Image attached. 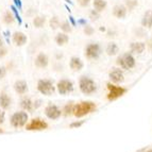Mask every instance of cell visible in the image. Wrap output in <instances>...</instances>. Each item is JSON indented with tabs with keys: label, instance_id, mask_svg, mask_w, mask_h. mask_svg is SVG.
<instances>
[{
	"label": "cell",
	"instance_id": "cell-1",
	"mask_svg": "<svg viewBox=\"0 0 152 152\" xmlns=\"http://www.w3.org/2000/svg\"><path fill=\"white\" fill-rule=\"evenodd\" d=\"M96 107V104L93 101H82L74 107L72 114L76 117H78V118H80V117H83L85 115L89 114V113L95 112Z\"/></svg>",
	"mask_w": 152,
	"mask_h": 152
},
{
	"label": "cell",
	"instance_id": "cell-2",
	"mask_svg": "<svg viewBox=\"0 0 152 152\" xmlns=\"http://www.w3.org/2000/svg\"><path fill=\"white\" fill-rule=\"evenodd\" d=\"M28 121H29V115L26 111L15 112L10 117V124L13 128H15V129L25 127Z\"/></svg>",
	"mask_w": 152,
	"mask_h": 152
},
{
	"label": "cell",
	"instance_id": "cell-3",
	"mask_svg": "<svg viewBox=\"0 0 152 152\" xmlns=\"http://www.w3.org/2000/svg\"><path fill=\"white\" fill-rule=\"evenodd\" d=\"M79 87H80V91H81L84 95H91L93 93H95L97 89L96 83H95L91 79L87 78V77H85V76L80 78Z\"/></svg>",
	"mask_w": 152,
	"mask_h": 152
},
{
	"label": "cell",
	"instance_id": "cell-4",
	"mask_svg": "<svg viewBox=\"0 0 152 152\" xmlns=\"http://www.w3.org/2000/svg\"><path fill=\"white\" fill-rule=\"evenodd\" d=\"M37 91L44 96H51L56 91L53 83L49 79H42L37 82Z\"/></svg>",
	"mask_w": 152,
	"mask_h": 152
},
{
	"label": "cell",
	"instance_id": "cell-5",
	"mask_svg": "<svg viewBox=\"0 0 152 152\" xmlns=\"http://www.w3.org/2000/svg\"><path fill=\"white\" fill-rule=\"evenodd\" d=\"M116 63L122 69H131L135 66V58L131 53H124L117 58Z\"/></svg>",
	"mask_w": 152,
	"mask_h": 152
},
{
	"label": "cell",
	"instance_id": "cell-6",
	"mask_svg": "<svg viewBox=\"0 0 152 152\" xmlns=\"http://www.w3.org/2000/svg\"><path fill=\"white\" fill-rule=\"evenodd\" d=\"M27 131H43L48 128V124L41 118H33L25 126Z\"/></svg>",
	"mask_w": 152,
	"mask_h": 152
},
{
	"label": "cell",
	"instance_id": "cell-7",
	"mask_svg": "<svg viewBox=\"0 0 152 152\" xmlns=\"http://www.w3.org/2000/svg\"><path fill=\"white\" fill-rule=\"evenodd\" d=\"M107 88H109V95H107V99L109 100H116V99L124 96L127 93V88L121 86H117V85H114V84L112 83L107 84Z\"/></svg>",
	"mask_w": 152,
	"mask_h": 152
},
{
	"label": "cell",
	"instance_id": "cell-8",
	"mask_svg": "<svg viewBox=\"0 0 152 152\" xmlns=\"http://www.w3.org/2000/svg\"><path fill=\"white\" fill-rule=\"evenodd\" d=\"M101 54V47L99 44L91 43L88 44L85 48V56L89 60H95L98 58Z\"/></svg>",
	"mask_w": 152,
	"mask_h": 152
},
{
	"label": "cell",
	"instance_id": "cell-9",
	"mask_svg": "<svg viewBox=\"0 0 152 152\" xmlns=\"http://www.w3.org/2000/svg\"><path fill=\"white\" fill-rule=\"evenodd\" d=\"M56 88H58L60 95H67L74 91V83L67 79H63V80H60L58 82Z\"/></svg>",
	"mask_w": 152,
	"mask_h": 152
},
{
	"label": "cell",
	"instance_id": "cell-10",
	"mask_svg": "<svg viewBox=\"0 0 152 152\" xmlns=\"http://www.w3.org/2000/svg\"><path fill=\"white\" fill-rule=\"evenodd\" d=\"M45 115L48 117L49 119L56 120L61 117L62 112L56 105H54V104H49V105H47V107H45Z\"/></svg>",
	"mask_w": 152,
	"mask_h": 152
},
{
	"label": "cell",
	"instance_id": "cell-11",
	"mask_svg": "<svg viewBox=\"0 0 152 152\" xmlns=\"http://www.w3.org/2000/svg\"><path fill=\"white\" fill-rule=\"evenodd\" d=\"M12 41H13V43L17 46V47H21V46H23V45L27 44V42H28V37H27V35H26L23 32L16 31V32L13 33Z\"/></svg>",
	"mask_w": 152,
	"mask_h": 152
},
{
	"label": "cell",
	"instance_id": "cell-12",
	"mask_svg": "<svg viewBox=\"0 0 152 152\" xmlns=\"http://www.w3.org/2000/svg\"><path fill=\"white\" fill-rule=\"evenodd\" d=\"M12 105V98L7 91H0V109L5 111Z\"/></svg>",
	"mask_w": 152,
	"mask_h": 152
},
{
	"label": "cell",
	"instance_id": "cell-13",
	"mask_svg": "<svg viewBox=\"0 0 152 152\" xmlns=\"http://www.w3.org/2000/svg\"><path fill=\"white\" fill-rule=\"evenodd\" d=\"M13 88L15 91L16 94L18 95H25L28 93V83L25 81V80H16L14 85H13Z\"/></svg>",
	"mask_w": 152,
	"mask_h": 152
},
{
	"label": "cell",
	"instance_id": "cell-14",
	"mask_svg": "<svg viewBox=\"0 0 152 152\" xmlns=\"http://www.w3.org/2000/svg\"><path fill=\"white\" fill-rule=\"evenodd\" d=\"M34 64H35V66L38 67V68H46L49 64V58L47 56V54H45L44 52H39L35 56Z\"/></svg>",
	"mask_w": 152,
	"mask_h": 152
},
{
	"label": "cell",
	"instance_id": "cell-15",
	"mask_svg": "<svg viewBox=\"0 0 152 152\" xmlns=\"http://www.w3.org/2000/svg\"><path fill=\"white\" fill-rule=\"evenodd\" d=\"M110 79L114 83H121L124 80V76L119 68H113V70L110 72Z\"/></svg>",
	"mask_w": 152,
	"mask_h": 152
},
{
	"label": "cell",
	"instance_id": "cell-16",
	"mask_svg": "<svg viewBox=\"0 0 152 152\" xmlns=\"http://www.w3.org/2000/svg\"><path fill=\"white\" fill-rule=\"evenodd\" d=\"M19 105H20V107L23 109V111H26V112L34 111V104H33L32 99L29 98V97H23V98L20 99Z\"/></svg>",
	"mask_w": 152,
	"mask_h": 152
},
{
	"label": "cell",
	"instance_id": "cell-17",
	"mask_svg": "<svg viewBox=\"0 0 152 152\" xmlns=\"http://www.w3.org/2000/svg\"><path fill=\"white\" fill-rule=\"evenodd\" d=\"M128 9L124 4H116L113 8V15L117 18H124L127 16Z\"/></svg>",
	"mask_w": 152,
	"mask_h": 152
},
{
	"label": "cell",
	"instance_id": "cell-18",
	"mask_svg": "<svg viewBox=\"0 0 152 152\" xmlns=\"http://www.w3.org/2000/svg\"><path fill=\"white\" fill-rule=\"evenodd\" d=\"M69 66H70V68L75 71H80L82 70L83 68V62L81 61V58H78V56H72L70 58V62H69Z\"/></svg>",
	"mask_w": 152,
	"mask_h": 152
},
{
	"label": "cell",
	"instance_id": "cell-19",
	"mask_svg": "<svg viewBox=\"0 0 152 152\" xmlns=\"http://www.w3.org/2000/svg\"><path fill=\"white\" fill-rule=\"evenodd\" d=\"M145 48H146V46H145V43H142V42H135V43H132L131 46H130L131 51L135 54L142 53Z\"/></svg>",
	"mask_w": 152,
	"mask_h": 152
},
{
	"label": "cell",
	"instance_id": "cell-20",
	"mask_svg": "<svg viewBox=\"0 0 152 152\" xmlns=\"http://www.w3.org/2000/svg\"><path fill=\"white\" fill-rule=\"evenodd\" d=\"M1 20H2V23L7 26H10V25H12V23H14L15 17H14V15H13L12 11H10V10L4 11V13L2 14Z\"/></svg>",
	"mask_w": 152,
	"mask_h": 152
},
{
	"label": "cell",
	"instance_id": "cell-21",
	"mask_svg": "<svg viewBox=\"0 0 152 152\" xmlns=\"http://www.w3.org/2000/svg\"><path fill=\"white\" fill-rule=\"evenodd\" d=\"M142 27H147V28H151L152 27V11H147L145 13L144 17L142 19Z\"/></svg>",
	"mask_w": 152,
	"mask_h": 152
},
{
	"label": "cell",
	"instance_id": "cell-22",
	"mask_svg": "<svg viewBox=\"0 0 152 152\" xmlns=\"http://www.w3.org/2000/svg\"><path fill=\"white\" fill-rule=\"evenodd\" d=\"M54 41H56V43L58 44V46H63L65 45V44L68 43L69 41V37L68 35L66 34V33H58L56 36V38H54Z\"/></svg>",
	"mask_w": 152,
	"mask_h": 152
},
{
	"label": "cell",
	"instance_id": "cell-23",
	"mask_svg": "<svg viewBox=\"0 0 152 152\" xmlns=\"http://www.w3.org/2000/svg\"><path fill=\"white\" fill-rule=\"evenodd\" d=\"M93 5H94V9L97 11V12H102L103 10H105L107 8V1L105 0H94L93 1Z\"/></svg>",
	"mask_w": 152,
	"mask_h": 152
},
{
	"label": "cell",
	"instance_id": "cell-24",
	"mask_svg": "<svg viewBox=\"0 0 152 152\" xmlns=\"http://www.w3.org/2000/svg\"><path fill=\"white\" fill-rule=\"evenodd\" d=\"M118 51H119V48H118V46L117 44L115 43H109L107 46V53L109 56H116L118 53Z\"/></svg>",
	"mask_w": 152,
	"mask_h": 152
},
{
	"label": "cell",
	"instance_id": "cell-25",
	"mask_svg": "<svg viewBox=\"0 0 152 152\" xmlns=\"http://www.w3.org/2000/svg\"><path fill=\"white\" fill-rule=\"evenodd\" d=\"M46 23V18L44 16H36L33 18V25L35 28H43Z\"/></svg>",
	"mask_w": 152,
	"mask_h": 152
},
{
	"label": "cell",
	"instance_id": "cell-26",
	"mask_svg": "<svg viewBox=\"0 0 152 152\" xmlns=\"http://www.w3.org/2000/svg\"><path fill=\"white\" fill-rule=\"evenodd\" d=\"M49 25H50V28L52 29V30H56V29L60 28L61 23H60L58 18L56 17V16H53V17L50 19V23H49Z\"/></svg>",
	"mask_w": 152,
	"mask_h": 152
},
{
	"label": "cell",
	"instance_id": "cell-27",
	"mask_svg": "<svg viewBox=\"0 0 152 152\" xmlns=\"http://www.w3.org/2000/svg\"><path fill=\"white\" fill-rule=\"evenodd\" d=\"M74 107H75V104L72 103V102H69V103L66 104L65 107H64V114L70 115L71 113L74 112Z\"/></svg>",
	"mask_w": 152,
	"mask_h": 152
},
{
	"label": "cell",
	"instance_id": "cell-28",
	"mask_svg": "<svg viewBox=\"0 0 152 152\" xmlns=\"http://www.w3.org/2000/svg\"><path fill=\"white\" fill-rule=\"evenodd\" d=\"M60 27H61V29L63 30L64 33L71 32V26H70V23H69V21H64Z\"/></svg>",
	"mask_w": 152,
	"mask_h": 152
},
{
	"label": "cell",
	"instance_id": "cell-29",
	"mask_svg": "<svg viewBox=\"0 0 152 152\" xmlns=\"http://www.w3.org/2000/svg\"><path fill=\"white\" fill-rule=\"evenodd\" d=\"M7 74H8V69H7V67L3 65H0V80L4 79L5 76H7Z\"/></svg>",
	"mask_w": 152,
	"mask_h": 152
},
{
	"label": "cell",
	"instance_id": "cell-30",
	"mask_svg": "<svg viewBox=\"0 0 152 152\" xmlns=\"http://www.w3.org/2000/svg\"><path fill=\"white\" fill-rule=\"evenodd\" d=\"M126 4H127V9L129 8L130 10H132V9H134L137 5V0H127Z\"/></svg>",
	"mask_w": 152,
	"mask_h": 152
},
{
	"label": "cell",
	"instance_id": "cell-31",
	"mask_svg": "<svg viewBox=\"0 0 152 152\" xmlns=\"http://www.w3.org/2000/svg\"><path fill=\"white\" fill-rule=\"evenodd\" d=\"M89 16H91V20H97L99 18V16H100V14H99V12H97L96 10H91Z\"/></svg>",
	"mask_w": 152,
	"mask_h": 152
},
{
	"label": "cell",
	"instance_id": "cell-32",
	"mask_svg": "<svg viewBox=\"0 0 152 152\" xmlns=\"http://www.w3.org/2000/svg\"><path fill=\"white\" fill-rule=\"evenodd\" d=\"M84 33L86 34V35H93V33H94V29H93V27H91V26H86L85 25V28H84Z\"/></svg>",
	"mask_w": 152,
	"mask_h": 152
},
{
	"label": "cell",
	"instance_id": "cell-33",
	"mask_svg": "<svg viewBox=\"0 0 152 152\" xmlns=\"http://www.w3.org/2000/svg\"><path fill=\"white\" fill-rule=\"evenodd\" d=\"M7 54H8V48L4 46L0 47V58H3Z\"/></svg>",
	"mask_w": 152,
	"mask_h": 152
},
{
	"label": "cell",
	"instance_id": "cell-34",
	"mask_svg": "<svg viewBox=\"0 0 152 152\" xmlns=\"http://www.w3.org/2000/svg\"><path fill=\"white\" fill-rule=\"evenodd\" d=\"M84 124V120H80V121H75V122H71L70 124H69V127L70 128H79V127H81L82 124Z\"/></svg>",
	"mask_w": 152,
	"mask_h": 152
},
{
	"label": "cell",
	"instance_id": "cell-35",
	"mask_svg": "<svg viewBox=\"0 0 152 152\" xmlns=\"http://www.w3.org/2000/svg\"><path fill=\"white\" fill-rule=\"evenodd\" d=\"M89 2H91V0H78V3L81 5L82 8H86L89 4Z\"/></svg>",
	"mask_w": 152,
	"mask_h": 152
},
{
	"label": "cell",
	"instance_id": "cell-36",
	"mask_svg": "<svg viewBox=\"0 0 152 152\" xmlns=\"http://www.w3.org/2000/svg\"><path fill=\"white\" fill-rule=\"evenodd\" d=\"M5 121V112L0 109V126Z\"/></svg>",
	"mask_w": 152,
	"mask_h": 152
},
{
	"label": "cell",
	"instance_id": "cell-37",
	"mask_svg": "<svg viewBox=\"0 0 152 152\" xmlns=\"http://www.w3.org/2000/svg\"><path fill=\"white\" fill-rule=\"evenodd\" d=\"M33 104H34V110H36V109H38V107H41L42 105V100H35V101H33Z\"/></svg>",
	"mask_w": 152,
	"mask_h": 152
},
{
	"label": "cell",
	"instance_id": "cell-38",
	"mask_svg": "<svg viewBox=\"0 0 152 152\" xmlns=\"http://www.w3.org/2000/svg\"><path fill=\"white\" fill-rule=\"evenodd\" d=\"M3 44H4V43H3V39H2V37H1V36H0V47H2V46H4V45H3Z\"/></svg>",
	"mask_w": 152,
	"mask_h": 152
},
{
	"label": "cell",
	"instance_id": "cell-39",
	"mask_svg": "<svg viewBox=\"0 0 152 152\" xmlns=\"http://www.w3.org/2000/svg\"><path fill=\"white\" fill-rule=\"evenodd\" d=\"M3 133H5V132H4V130H3V129H1V128H0V134H3Z\"/></svg>",
	"mask_w": 152,
	"mask_h": 152
},
{
	"label": "cell",
	"instance_id": "cell-40",
	"mask_svg": "<svg viewBox=\"0 0 152 152\" xmlns=\"http://www.w3.org/2000/svg\"><path fill=\"white\" fill-rule=\"evenodd\" d=\"M147 152H152V149H150V150H148Z\"/></svg>",
	"mask_w": 152,
	"mask_h": 152
}]
</instances>
